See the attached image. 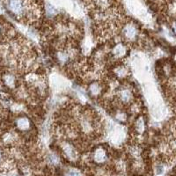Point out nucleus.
Returning <instances> with one entry per match:
<instances>
[{"instance_id": "f257e3e1", "label": "nucleus", "mask_w": 176, "mask_h": 176, "mask_svg": "<svg viewBox=\"0 0 176 176\" xmlns=\"http://www.w3.org/2000/svg\"><path fill=\"white\" fill-rule=\"evenodd\" d=\"M9 9L15 14H22L25 9L23 0H7Z\"/></svg>"}, {"instance_id": "f03ea898", "label": "nucleus", "mask_w": 176, "mask_h": 176, "mask_svg": "<svg viewBox=\"0 0 176 176\" xmlns=\"http://www.w3.org/2000/svg\"><path fill=\"white\" fill-rule=\"evenodd\" d=\"M123 35L125 36V38L127 40H134L137 35V28L135 27V26L133 25H127L124 27L123 30Z\"/></svg>"}, {"instance_id": "7ed1b4c3", "label": "nucleus", "mask_w": 176, "mask_h": 176, "mask_svg": "<svg viewBox=\"0 0 176 176\" xmlns=\"http://www.w3.org/2000/svg\"><path fill=\"white\" fill-rule=\"evenodd\" d=\"M52 85H53V86H54L55 88H57V89H62V88H63V87L66 85L65 82H64L62 78L57 77V76L52 77Z\"/></svg>"}, {"instance_id": "20e7f679", "label": "nucleus", "mask_w": 176, "mask_h": 176, "mask_svg": "<svg viewBox=\"0 0 176 176\" xmlns=\"http://www.w3.org/2000/svg\"><path fill=\"white\" fill-rule=\"evenodd\" d=\"M17 126L21 130H25L29 127V122L27 118L21 117L17 121Z\"/></svg>"}, {"instance_id": "39448f33", "label": "nucleus", "mask_w": 176, "mask_h": 176, "mask_svg": "<svg viewBox=\"0 0 176 176\" xmlns=\"http://www.w3.org/2000/svg\"><path fill=\"white\" fill-rule=\"evenodd\" d=\"M120 97H121L122 100L123 102H127V101H129L130 99V98H131V94L128 90H123V91L121 92Z\"/></svg>"}, {"instance_id": "423d86ee", "label": "nucleus", "mask_w": 176, "mask_h": 176, "mask_svg": "<svg viewBox=\"0 0 176 176\" xmlns=\"http://www.w3.org/2000/svg\"><path fill=\"white\" fill-rule=\"evenodd\" d=\"M114 54L116 57H122L125 54V48L122 45H118L114 49Z\"/></svg>"}, {"instance_id": "0eeeda50", "label": "nucleus", "mask_w": 176, "mask_h": 176, "mask_svg": "<svg viewBox=\"0 0 176 176\" xmlns=\"http://www.w3.org/2000/svg\"><path fill=\"white\" fill-rule=\"evenodd\" d=\"M4 83L8 85V86H13L14 84H15V79H14V77L12 76V75H6L4 77Z\"/></svg>"}, {"instance_id": "6e6552de", "label": "nucleus", "mask_w": 176, "mask_h": 176, "mask_svg": "<svg viewBox=\"0 0 176 176\" xmlns=\"http://www.w3.org/2000/svg\"><path fill=\"white\" fill-rule=\"evenodd\" d=\"M100 91V87L99 86L98 84L94 83L90 85V92L94 94V95H97Z\"/></svg>"}, {"instance_id": "1a4fd4ad", "label": "nucleus", "mask_w": 176, "mask_h": 176, "mask_svg": "<svg viewBox=\"0 0 176 176\" xmlns=\"http://www.w3.org/2000/svg\"><path fill=\"white\" fill-rule=\"evenodd\" d=\"M117 74L120 77H124L127 74V70L124 67H121L117 70Z\"/></svg>"}, {"instance_id": "9d476101", "label": "nucleus", "mask_w": 176, "mask_h": 176, "mask_svg": "<svg viewBox=\"0 0 176 176\" xmlns=\"http://www.w3.org/2000/svg\"><path fill=\"white\" fill-rule=\"evenodd\" d=\"M144 122L142 120H139L137 124V130L139 131V132H143L144 130Z\"/></svg>"}, {"instance_id": "9b49d317", "label": "nucleus", "mask_w": 176, "mask_h": 176, "mask_svg": "<svg viewBox=\"0 0 176 176\" xmlns=\"http://www.w3.org/2000/svg\"><path fill=\"white\" fill-rule=\"evenodd\" d=\"M104 156H105V154H104V152H103V151H101V150H99V151H98V152H96L95 158H97V160L100 161V160H102V159H103Z\"/></svg>"}, {"instance_id": "f8f14e48", "label": "nucleus", "mask_w": 176, "mask_h": 176, "mask_svg": "<svg viewBox=\"0 0 176 176\" xmlns=\"http://www.w3.org/2000/svg\"><path fill=\"white\" fill-rule=\"evenodd\" d=\"M58 58L59 60H61L62 62H65V61L68 59V55L65 54V53H59Z\"/></svg>"}, {"instance_id": "ddd939ff", "label": "nucleus", "mask_w": 176, "mask_h": 176, "mask_svg": "<svg viewBox=\"0 0 176 176\" xmlns=\"http://www.w3.org/2000/svg\"><path fill=\"white\" fill-rule=\"evenodd\" d=\"M71 176H78V174H74V173H73V174H71Z\"/></svg>"}, {"instance_id": "4468645a", "label": "nucleus", "mask_w": 176, "mask_h": 176, "mask_svg": "<svg viewBox=\"0 0 176 176\" xmlns=\"http://www.w3.org/2000/svg\"><path fill=\"white\" fill-rule=\"evenodd\" d=\"M2 30H3V28L1 27V26H0V34H1V32H2Z\"/></svg>"}, {"instance_id": "2eb2a0df", "label": "nucleus", "mask_w": 176, "mask_h": 176, "mask_svg": "<svg viewBox=\"0 0 176 176\" xmlns=\"http://www.w3.org/2000/svg\"><path fill=\"white\" fill-rule=\"evenodd\" d=\"M1 157H2V153H1V151H0V159H1Z\"/></svg>"}]
</instances>
